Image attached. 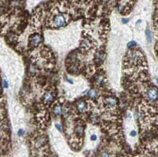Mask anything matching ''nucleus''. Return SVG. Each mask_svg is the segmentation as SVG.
Listing matches in <instances>:
<instances>
[{"mask_svg": "<svg viewBox=\"0 0 158 157\" xmlns=\"http://www.w3.org/2000/svg\"><path fill=\"white\" fill-rule=\"evenodd\" d=\"M143 57L142 55L136 50H131L128 53L126 56L127 62L130 64L137 65L140 63H141Z\"/></svg>", "mask_w": 158, "mask_h": 157, "instance_id": "obj_1", "label": "nucleus"}, {"mask_svg": "<svg viewBox=\"0 0 158 157\" xmlns=\"http://www.w3.org/2000/svg\"><path fill=\"white\" fill-rule=\"evenodd\" d=\"M146 98L149 102L154 103L157 100V90L156 87H149L146 92Z\"/></svg>", "mask_w": 158, "mask_h": 157, "instance_id": "obj_2", "label": "nucleus"}, {"mask_svg": "<svg viewBox=\"0 0 158 157\" xmlns=\"http://www.w3.org/2000/svg\"><path fill=\"white\" fill-rule=\"evenodd\" d=\"M66 21L64 15L63 14H58L53 18V23L55 27L60 28L63 27L64 26H65Z\"/></svg>", "mask_w": 158, "mask_h": 157, "instance_id": "obj_3", "label": "nucleus"}, {"mask_svg": "<svg viewBox=\"0 0 158 157\" xmlns=\"http://www.w3.org/2000/svg\"><path fill=\"white\" fill-rule=\"evenodd\" d=\"M104 105L109 108H114L117 105V100L114 96H108L104 99Z\"/></svg>", "mask_w": 158, "mask_h": 157, "instance_id": "obj_4", "label": "nucleus"}, {"mask_svg": "<svg viewBox=\"0 0 158 157\" xmlns=\"http://www.w3.org/2000/svg\"><path fill=\"white\" fill-rule=\"evenodd\" d=\"M42 39V37H41L40 34H39V33H35V34H34V35H32V36L30 37V39H29V41H30V44H31V46L36 47V46H37V45H39V44L41 43Z\"/></svg>", "mask_w": 158, "mask_h": 157, "instance_id": "obj_5", "label": "nucleus"}, {"mask_svg": "<svg viewBox=\"0 0 158 157\" xmlns=\"http://www.w3.org/2000/svg\"><path fill=\"white\" fill-rule=\"evenodd\" d=\"M87 107H88V106H87V102L85 100H80L76 104V110L80 113L85 112L87 111Z\"/></svg>", "mask_w": 158, "mask_h": 157, "instance_id": "obj_6", "label": "nucleus"}, {"mask_svg": "<svg viewBox=\"0 0 158 157\" xmlns=\"http://www.w3.org/2000/svg\"><path fill=\"white\" fill-rule=\"evenodd\" d=\"M43 100L45 103H51L53 100V95L51 92H46L43 95Z\"/></svg>", "mask_w": 158, "mask_h": 157, "instance_id": "obj_7", "label": "nucleus"}, {"mask_svg": "<svg viewBox=\"0 0 158 157\" xmlns=\"http://www.w3.org/2000/svg\"><path fill=\"white\" fill-rule=\"evenodd\" d=\"M84 132H85L84 127L81 125H77L74 128V133L78 137H82L84 135Z\"/></svg>", "mask_w": 158, "mask_h": 157, "instance_id": "obj_8", "label": "nucleus"}, {"mask_svg": "<svg viewBox=\"0 0 158 157\" xmlns=\"http://www.w3.org/2000/svg\"><path fill=\"white\" fill-rule=\"evenodd\" d=\"M45 138L43 136H39L35 140V146L37 148L42 146L45 143Z\"/></svg>", "mask_w": 158, "mask_h": 157, "instance_id": "obj_9", "label": "nucleus"}, {"mask_svg": "<svg viewBox=\"0 0 158 157\" xmlns=\"http://www.w3.org/2000/svg\"><path fill=\"white\" fill-rule=\"evenodd\" d=\"M53 114H54L55 116H59L61 114V113H62V108H61L60 105H59V104L55 105L54 106V108H53Z\"/></svg>", "mask_w": 158, "mask_h": 157, "instance_id": "obj_10", "label": "nucleus"}, {"mask_svg": "<svg viewBox=\"0 0 158 157\" xmlns=\"http://www.w3.org/2000/svg\"><path fill=\"white\" fill-rule=\"evenodd\" d=\"M96 60L99 62V63H102L104 61V58H105V55L103 52H98V53L96 54Z\"/></svg>", "mask_w": 158, "mask_h": 157, "instance_id": "obj_11", "label": "nucleus"}, {"mask_svg": "<svg viewBox=\"0 0 158 157\" xmlns=\"http://www.w3.org/2000/svg\"><path fill=\"white\" fill-rule=\"evenodd\" d=\"M97 95H98V92L95 89H90L87 92V95L90 98H96L97 97Z\"/></svg>", "mask_w": 158, "mask_h": 157, "instance_id": "obj_12", "label": "nucleus"}, {"mask_svg": "<svg viewBox=\"0 0 158 157\" xmlns=\"http://www.w3.org/2000/svg\"><path fill=\"white\" fill-rule=\"evenodd\" d=\"M96 81L98 84H102L104 81V78L102 75H99L96 77Z\"/></svg>", "mask_w": 158, "mask_h": 157, "instance_id": "obj_13", "label": "nucleus"}, {"mask_svg": "<svg viewBox=\"0 0 158 157\" xmlns=\"http://www.w3.org/2000/svg\"><path fill=\"white\" fill-rule=\"evenodd\" d=\"M146 36H147V41L149 42H152V33H151V31L149 29H147L146 31Z\"/></svg>", "mask_w": 158, "mask_h": 157, "instance_id": "obj_14", "label": "nucleus"}, {"mask_svg": "<svg viewBox=\"0 0 158 157\" xmlns=\"http://www.w3.org/2000/svg\"><path fill=\"white\" fill-rule=\"evenodd\" d=\"M100 157H111V156H110L109 153H107L106 151H104L101 153Z\"/></svg>", "mask_w": 158, "mask_h": 157, "instance_id": "obj_15", "label": "nucleus"}, {"mask_svg": "<svg viewBox=\"0 0 158 157\" xmlns=\"http://www.w3.org/2000/svg\"><path fill=\"white\" fill-rule=\"evenodd\" d=\"M2 85H3V87H5V88H7L8 87V82H7V81L6 79H4L2 81Z\"/></svg>", "mask_w": 158, "mask_h": 157, "instance_id": "obj_16", "label": "nucleus"}, {"mask_svg": "<svg viewBox=\"0 0 158 157\" xmlns=\"http://www.w3.org/2000/svg\"><path fill=\"white\" fill-rule=\"evenodd\" d=\"M97 138H98V137L97 135H96V134H93L92 135L90 136V140L92 141H95L97 140Z\"/></svg>", "mask_w": 158, "mask_h": 157, "instance_id": "obj_17", "label": "nucleus"}, {"mask_svg": "<svg viewBox=\"0 0 158 157\" xmlns=\"http://www.w3.org/2000/svg\"><path fill=\"white\" fill-rule=\"evenodd\" d=\"M135 45H136V42H133V41H132V42H129V43L128 44V47H134Z\"/></svg>", "mask_w": 158, "mask_h": 157, "instance_id": "obj_18", "label": "nucleus"}, {"mask_svg": "<svg viewBox=\"0 0 158 157\" xmlns=\"http://www.w3.org/2000/svg\"><path fill=\"white\" fill-rule=\"evenodd\" d=\"M24 134V130L23 129H20V130L18 131V135L19 136H22Z\"/></svg>", "mask_w": 158, "mask_h": 157, "instance_id": "obj_19", "label": "nucleus"}, {"mask_svg": "<svg viewBox=\"0 0 158 157\" xmlns=\"http://www.w3.org/2000/svg\"><path fill=\"white\" fill-rule=\"evenodd\" d=\"M130 135L132 137H136V130H131V132H130Z\"/></svg>", "mask_w": 158, "mask_h": 157, "instance_id": "obj_20", "label": "nucleus"}, {"mask_svg": "<svg viewBox=\"0 0 158 157\" xmlns=\"http://www.w3.org/2000/svg\"><path fill=\"white\" fill-rule=\"evenodd\" d=\"M55 127L57 128V130H59L60 132L62 131V127H61V126H60L59 124H56V125H55Z\"/></svg>", "mask_w": 158, "mask_h": 157, "instance_id": "obj_21", "label": "nucleus"}, {"mask_svg": "<svg viewBox=\"0 0 158 157\" xmlns=\"http://www.w3.org/2000/svg\"><path fill=\"white\" fill-rule=\"evenodd\" d=\"M131 115L129 113H127L125 115V119H129V118H131Z\"/></svg>", "mask_w": 158, "mask_h": 157, "instance_id": "obj_22", "label": "nucleus"}, {"mask_svg": "<svg viewBox=\"0 0 158 157\" xmlns=\"http://www.w3.org/2000/svg\"><path fill=\"white\" fill-rule=\"evenodd\" d=\"M122 21H123V23H128V19H122Z\"/></svg>", "mask_w": 158, "mask_h": 157, "instance_id": "obj_23", "label": "nucleus"}]
</instances>
